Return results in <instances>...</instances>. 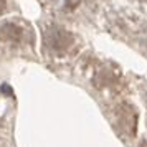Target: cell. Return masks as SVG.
Segmentation results:
<instances>
[{"label": "cell", "mask_w": 147, "mask_h": 147, "mask_svg": "<svg viewBox=\"0 0 147 147\" xmlns=\"http://www.w3.org/2000/svg\"><path fill=\"white\" fill-rule=\"evenodd\" d=\"M71 41H73V36L65 30H53L48 35V43L55 50H65L68 45H71Z\"/></svg>", "instance_id": "obj_1"}, {"label": "cell", "mask_w": 147, "mask_h": 147, "mask_svg": "<svg viewBox=\"0 0 147 147\" xmlns=\"http://www.w3.org/2000/svg\"><path fill=\"white\" fill-rule=\"evenodd\" d=\"M0 38L7 40L10 43H18L23 38V30H22L17 23H3L0 27Z\"/></svg>", "instance_id": "obj_2"}, {"label": "cell", "mask_w": 147, "mask_h": 147, "mask_svg": "<svg viewBox=\"0 0 147 147\" xmlns=\"http://www.w3.org/2000/svg\"><path fill=\"white\" fill-rule=\"evenodd\" d=\"M5 5H7V3H5V0H0V12H2V10H5Z\"/></svg>", "instance_id": "obj_3"}, {"label": "cell", "mask_w": 147, "mask_h": 147, "mask_svg": "<svg viewBox=\"0 0 147 147\" xmlns=\"http://www.w3.org/2000/svg\"><path fill=\"white\" fill-rule=\"evenodd\" d=\"M2 91H3V93H12V89L8 86H2Z\"/></svg>", "instance_id": "obj_4"}]
</instances>
